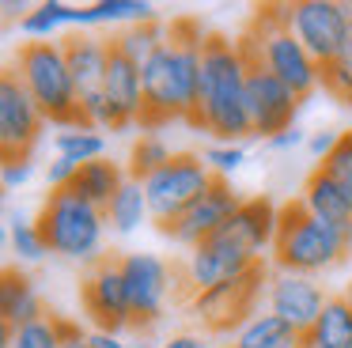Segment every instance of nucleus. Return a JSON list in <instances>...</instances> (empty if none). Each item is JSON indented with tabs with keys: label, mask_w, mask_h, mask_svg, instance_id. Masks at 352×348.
Returning <instances> with one entry per match:
<instances>
[{
	"label": "nucleus",
	"mask_w": 352,
	"mask_h": 348,
	"mask_svg": "<svg viewBox=\"0 0 352 348\" xmlns=\"http://www.w3.org/2000/svg\"><path fill=\"white\" fill-rule=\"evenodd\" d=\"M170 159H175V151H170V144L163 140L160 133H140V140L133 144V151H129V178H137V182H144V178H152L160 166H167Z\"/></svg>",
	"instance_id": "nucleus-29"
},
{
	"label": "nucleus",
	"mask_w": 352,
	"mask_h": 348,
	"mask_svg": "<svg viewBox=\"0 0 352 348\" xmlns=\"http://www.w3.org/2000/svg\"><path fill=\"white\" fill-rule=\"evenodd\" d=\"M205 30L193 19H175L170 38L144 68V133H155L167 121H193L201 102V53H205Z\"/></svg>",
	"instance_id": "nucleus-1"
},
{
	"label": "nucleus",
	"mask_w": 352,
	"mask_h": 348,
	"mask_svg": "<svg viewBox=\"0 0 352 348\" xmlns=\"http://www.w3.org/2000/svg\"><path fill=\"white\" fill-rule=\"evenodd\" d=\"M160 348H208V345H205V337H193V333H178V337H170L167 345H160Z\"/></svg>",
	"instance_id": "nucleus-41"
},
{
	"label": "nucleus",
	"mask_w": 352,
	"mask_h": 348,
	"mask_svg": "<svg viewBox=\"0 0 352 348\" xmlns=\"http://www.w3.org/2000/svg\"><path fill=\"white\" fill-rule=\"evenodd\" d=\"M80 295H84V310L91 314V322L99 325V333H122L125 325H133L122 261L102 257L99 265H91V272L84 276Z\"/></svg>",
	"instance_id": "nucleus-13"
},
{
	"label": "nucleus",
	"mask_w": 352,
	"mask_h": 348,
	"mask_svg": "<svg viewBox=\"0 0 352 348\" xmlns=\"http://www.w3.org/2000/svg\"><path fill=\"white\" fill-rule=\"evenodd\" d=\"M307 140H311V136H307L299 125H292V129H284V133H276L273 140H265V144H269L273 151H292V148H299V144H307Z\"/></svg>",
	"instance_id": "nucleus-39"
},
{
	"label": "nucleus",
	"mask_w": 352,
	"mask_h": 348,
	"mask_svg": "<svg viewBox=\"0 0 352 348\" xmlns=\"http://www.w3.org/2000/svg\"><path fill=\"white\" fill-rule=\"evenodd\" d=\"M137 348H155V345H137Z\"/></svg>",
	"instance_id": "nucleus-45"
},
{
	"label": "nucleus",
	"mask_w": 352,
	"mask_h": 348,
	"mask_svg": "<svg viewBox=\"0 0 352 348\" xmlns=\"http://www.w3.org/2000/svg\"><path fill=\"white\" fill-rule=\"evenodd\" d=\"M61 45H65V61H69V72H72V80H76L80 95L102 91L114 45H110L107 38H95V34H72V38H65Z\"/></svg>",
	"instance_id": "nucleus-20"
},
{
	"label": "nucleus",
	"mask_w": 352,
	"mask_h": 348,
	"mask_svg": "<svg viewBox=\"0 0 352 348\" xmlns=\"http://www.w3.org/2000/svg\"><path fill=\"white\" fill-rule=\"evenodd\" d=\"M239 50H243L246 65H258L265 72H273L299 98H307L322 83V65L292 34L288 19H284V8H265V12L254 15L246 34L239 38Z\"/></svg>",
	"instance_id": "nucleus-3"
},
{
	"label": "nucleus",
	"mask_w": 352,
	"mask_h": 348,
	"mask_svg": "<svg viewBox=\"0 0 352 348\" xmlns=\"http://www.w3.org/2000/svg\"><path fill=\"white\" fill-rule=\"evenodd\" d=\"M246 110H250V125H254V136L261 140H273L276 133L296 125V113H299V102L303 98L288 87L284 80H276L273 72L258 65H246Z\"/></svg>",
	"instance_id": "nucleus-9"
},
{
	"label": "nucleus",
	"mask_w": 352,
	"mask_h": 348,
	"mask_svg": "<svg viewBox=\"0 0 352 348\" xmlns=\"http://www.w3.org/2000/svg\"><path fill=\"white\" fill-rule=\"evenodd\" d=\"M258 257L250 250H243L235 239L228 235H212L201 246L190 250V261H186V280L193 284V292H212L220 284H231V280H243L246 272L258 269Z\"/></svg>",
	"instance_id": "nucleus-10"
},
{
	"label": "nucleus",
	"mask_w": 352,
	"mask_h": 348,
	"mask_svg": "<svg viewBox=\"0 0 352 348\" xmlns=\"http://www.w3.org/2000/svg\"><path fill=\"white\" fill-rule=\"evenodd\" d=\"M349 250H352L349 235L322 224L299 201L280 208V227H276V242H273V261L280 272L314 276L322 269H333Z\"/></svg>",
	"instance_id": "nucleus-5"
},
{
	"label": "nucleus",
	"mask_w": 352,
	"mask_h": 348,
	"mask_svg": "<svg viewBox=\"0 0 352 348\" xmlns=\"http://www.w3.org/2000/svg\"><path fill=\"white\" fill-rule=\"evenodd\" d=\"M61 27H84V8H72L65 0H42L34 12H27L19 19V30L27 38H34V42H50L54 30Z\"/></svg>",
	"instance_id": "nucleus-24"
},
{
	"label": "nucleus",
	"mask_w": 352,
	"mask_h": 348,
	"mask_svg": "<svg viewBox=\"0 0 352 348\" xmlns=\"http://www.w3.org/2000/svg\"><path fill=\"white\" fill-rule=\"evenodd\" d=\"M276 227H280V208L265 197H250L243 201V208L228 219L223 235L235 239L243 250H250L254 257H261V250H269L276 242Z\"/></svg>",
	"instance_id": "nucleus-19"
},
{
	"label": "nucleus",
	"mask_w": 352,
	"mask_h": 348,
	"mask_svg": "<svg viewBox=\"0 0 352 348\" xmlns=\"http://www.w3.org/2000/svg\"><path fill=\"white\" fill-rule=\"evenodd\" d=\"M303 348H318V345H311V340H303Z\"/></svg>",
	"instance_id": "nucleus-44"
},
{
	"label": "nucleus",
	"mask_w": 352,
	"mask_h": 348,
	"mask_svg": "<svg viewBox=\"0 0 352 348\" xmlns=\"http://www.w3.org/2000/svg\"><path fill=\"white\" fill-rule=\"evenodd\" d=\"M303 333L296 325H288L276 314H254L250 322L239 329L231 348H303Z\"/></svg>",
	"instance_id": "nucleus-23"
},
{
	"label": "nucleus",
	"mask_w": 352,
	"mask_h": 348,
	"mask_svg": "<svg viewBox=\"0 0 352 348\" xmlns=\"http://www.w3.org/2000/svg\"><path fill=\"white\" fill-rule=\"evenodd\" d=\"M322 166L341 182L344 197H349V208H352V133H341V144H337L333 155H329Z\"/></svg>",
	"instance_id": "nucleus-35"
},
{
	"label": "nucleus",
	"mask_w": 352,
	"mask_h": 348,
	"mask_svg": "<svg viewBox=\"0 0 352 348\" xmlns=\"http://www.w3.org/2000/svg\"><path fill=\"white\" fill-rule=\"evenodd\" d=\"M42 110L34 106V98L27 95V87L16 80V72H8L0 80V148L4 159H27V151L34 148L42 133Z\"/></svg>",
	"instance_id": "nucleus-14"
},
{
	"label": "nucleus",
	"mask_w": 352,
	"mask_h": 348,
	"mask_svg": "<svg viewBox=\"0 0 352 348\" xmlns=\"http://www.w3.org/2000/svg\"><path fill=\"white\" fill-rule=\"evenodd\" d=\"M246 57L239 42L220 34L205 38L201 53V102L193 125L216 136L220 144H239L243 136H254L250 110H246Z\"/></svg>",
	"instance_id": "nucleus-2"
},
{
	"label": "nucleus",
	"mask_w": 352,
	"mask_h": 348,
	"mask_svg": "<svg viewBox=\"0 0 352 348\" xmlns=\"http://www.w3.org/2000/svg\"><path fill=\"white\" fill-rule=\"evenodd\" d=\"M8 224H12V250H16L23 261H42V257L50 254V246H46V239H42V231H38V224H34V219L12 212Z\"/></svg>",
	"instance_id": "nucleus-32"
},
{
	"label": "nucleus",
	"mask_w": 352,
	"mask_h": 348,
	"mask_svg": "<svg viewBox=\"0 0 352 348\" xmlns=\"http://www.w3.org/2000/svg\"><path fill=\"white\" fill-rule=\"evenodd\" d=\"M122 276L129 292L133 325H152L170 295V265L155 254H122Z\"/></svg>",
	"instance_id": "nucleus-12"
},
{
	"label": "nucleus",
	"mask_w": 352,
	"mask_h": 348,
	"mask_svg": "<svg viewBox=\"0 0 352 348\" xmlns=\"http://www.w3.org/2000/svg\"><path fill=\"white\" fill-rule=\"evenodd\" d=\"M322 87H326L329 95H337L341 102L352 106V42L344 45V53L333 61V65L322 68Z\"/></svg>",
	"instance_id": "nucleus-33"
},
{
	"label": "nucleus",
	"mask_w": 352,
	"mask_h": 348,
	"mask_svg": "<svg viewBox=\"0 0 352 348\" xmlns=\"http://www.w3.org/2000/svg\"><path fill=\"white\" fill-rule=\"evenodd\" d=\"M102 95H107V106H110V129H129L133 121H140V113H144V80H140V65H133L125 53L114 50L110 53Z\"/></svg>",
	"instance_id": "nucleus-17"
},
{
	"label": "nucleus",
	"mask_w": 352,
	"mask_h": 348,
	"mask_svg": "<svg viewBox=\"0 0 352 348\" xmlns=\"http://www.w3.org/2000/svg\"><path fill=\"white\" fill-rule=\"evenodd\" d=\"M349 42H352V38H349Z\"/></svg>",
	"instance_id": "nucleus-46"
},
{
	"label": "nucleus",
	"mask_w": 352,
	"mask_h": 348,
	"mask_svg": "<svg viewBox=\"0 0 352 348\" xmlns=\"http://www.w3.org/2000/svg\"><path fill=\"white\" fill-rule=\"evenodd\" d=\"M125 171L114 163V159H95V163H84L80 166V174L72 178V193H80L87 204H95V208L107 212L110 201L118 197V189L125 186Z\"/></svg>",
	"instance_id": "nucleus-22"
},
{
	"label": "nucleus",
	"mask_w": 352,
	"mask_h": 348,
	"mask_svg": "<svg viewBox=\"0 0 352 348\" xmlns=\"http://www.w3.org/2000/svg\"><path fill=\"white\" fill-rule=\"evenodd\" d=\"M337 144H341V133H333V129H322V133H314L311 140H307V148H311L314 159H322V163H326V159L333 155Z\"/></svg>",
	"instance_id": "nucleus-38"
},
{
	"label": "nucleus",
	"mask_w": 352,
	"mask_h": 348,
	"mask_svg": "<svg viewBox=\"0 0 352 348\" xmlns=\"http://www.w3.org/2000/svg\"><path fill=\"white\" fill-rule=\"evenodd\" d=\"M57 325H61V348H91V337L80 333V325H72L69 318H57Z\"/></svg>",
	"instance_id": "nucleus-40"
},
{
	"label": "nucleus",
	"mask_w": 352,
	"mask_h": 348,
	"mask_svg": "<svg viewBox=\"0 0 352 348\" xmlns=\"http://www.w3.org/2000/svg\"><path fill=\"white\" fill-rule=\"evenodd\" d=\"M167 38H170V30H163V23L160 19H152V23H137V27H125L118 38H110L114 42V50L118 53H125V57L133 61V65H140L144 68L148 61L155 57V53L167 45Z\"/></svg>",
	"instance_id": "nucleus-26"
},
{
	"label": "nucleus",
	"mask_w": 352,
	"mask_h": 348,
	"mask_svg": "<svg viewBox=\"0 0 352 348\" xmlns=\"http://www.w3.org/2000/svg\"><path fill=\"white\" fill-rule=\"evenodd\" d=\"M216 182V174L208 171L205 155H193V151H175L167 166L144 178V193H148V208L152 219L160 227L175 224L178 216L193 208V204L205 197V189Z\"/></svg>",
	"instance_id": "nucleus-7"
},
{
	"label": "nucleus",
	"mask_w": 352,
	"mask_h": 348,
	"mask_svg": "<svg viewBox=\"0 0 352 348\" xmlns=\"http://www.w3.org/2000/svg\"><path fill=\"white\" fill-rule=\"evenodd\" d=\"M261 280H265V269H254V272H246L243 280H231V284H220V287H212V292H197L193 295V310H197L201 318L208 322V329H216V333H223V329H231V325H239V322H250V307H254V295L261 292Z\"/></svg>",
	"instance_id": "nucleus-16"
},
{
	"label": "nucleus",
	"mask_w": 352,
	"mask_h": 348,
	"mask_svg": "<svg viewBox=\"0 0 352 348\" xmlns=\"http://www.w3.org/2000/svg\"><path fill=\"white\" fill-rule=\"evenodd\" d=\"M144 219H152V208H148V193H144V182L129 178L122 189H118V197L110 201L107 208V227L118 235H133Z\"/></svg>",
	"instance_id": "nucleus-25"
},
{
	"label": "nucleus",
	"mask_w": 352,
	"mask_h": 348,
	"mask_svg": "<svg viewBox=\"0 0 352 348\" xmlns=\"http://www.w3.org/2000/svg\"><path fill=\"white\" fill-rule=\"evenodd\" d=\"M0 314H4V329H23V325L46 318L34 284L16 269H8L4 280H0Z\"/></svg>",
	"instance_id": "nucleus-21"
},
{
	"label": "nucleus",
	"mask_w": 352,
	"mask_h": 348,
	"mask_svg": "<svg viewBox=\"0 0 352 348\" xmlns=\"http://www.w3.org/2000/svg\"><path fill=\"white\" fill-rule=\"evenodd\" d=\"M205 163L216 178H231L246 163V148L243 144H212V148H205Z\"/></svg>",
	"instance_id": "nucleus-34"
},
{
	"label": "nucleus",
	"mask_w": 352,
	"mask_h": 348,
	"mask_svg": "<svg viewBox=\"0 0 352 348\" xmlns=\"http://www.w3.org/2000/svg\"><path fill=\"white\" fill-rule=\"evenodd\" d=\"M16 80L27 87V95L34 98V106L42 110V118L54 121L61 129H80V91L76 80L69 72L61 42H23L16 53Z\"/></svg>",
	"instance_id": "nucleus-4"
},
{
	"label": "nucleus",
	"mask_w": 352,
	"mask_h": 348,
	"mask_svg": "<svg viewBox=\"0 0 352 348\" xmlns=\"http://www.w3.org/2000/svg\"><path fill=\"white\" fill-rule=\"evenodd\" d=\"M102 151H107V140H102L95 129H87V125H80V129H61V133H57V155L72 159L76 166L95 163V159H107Z\"/></svg>",
	"instance_id": "nucleus-30"
},
{
	"label": "nucleus",
	"mask_w": 352,
	"mask_h": 348,
	"mask_svg": "<svg viewBox=\"0 0 352 348\" xmlns=\"http://www.w3.org/2000/svg\"><path fill=\"white\" fill-rule=\"evenodd\" d=\"M326 292L322 284H314V276H299V272H276L269 280V314L284 318L288 325H296L299 333H311L314 322L326 310Z\"/></svg>",
	"instance_id": "nucleus-15"
},
{
	"label": "nucleus",
	"mask_w": 352,
	"mask_h": 348,
	"mask_svg": "<svg viewBox=\"0 0 352 348\" xmlns=\"http://www.w3.org/2000/svg\"><path fill=\"white\" fill-rule=\"evenodd\" d=\"M341 299H344V303H349V307H352V280H349V284H344V295H341Z\"/></svg>",
	"instance_id": "nucleus-43"
},
{
	"label": "nucleus",
	"mask_w": 352,
	"mask_h": 348,
	"mask_svg": "<svg viewBox=\"0 0 352 348\" xmlns=\"http://www.w3.org/2000/svg\"><path fill=\"white\" fill-rule=\"evenodd\" d=\"M34 224H38L50 254H61V257H69V261H84V265L102 261L107 212L87 204L80 193H72V189L50 193Z\"/></svg>",
	"instance_id": "nucleus-6"
},
{
	"label": "nucleus",
	"mask_w": 352,
	"mask_h": 348,
	"mask_svg": "<svg viewBox=\"0 0 352 348\" xmlns=\"http://www.w3.org/2000/svg\"><path fill=\"white\" fill-rule=\"evenodd\" d=\"M76 174H80V166L72 163V159L57 155L54 163H50V171H46V186H50V193H57V189H69Z\"/></svg>",
	"instance_id": "nucleus-36"
},
{
	"label": "nucleus",
	"mask_w": 352,
	"mask_h": 348,
	"mask_svg": "<svg viewBox=\"0 0 352 348\" xmlns=\"http://www.w3.org/2000/svg\"><path fill=\"white\" fill-rule=\"evenodd\" d=\"M8 348H61V325L57 318H38L23 329H4Z\"/></svg>",
	"instance_id": "nucleus-31"
},
{
	"label": "nucleus",
	"mask_w": 352,
	"mask_h": 348,
	"mask_svg": "<svg viewBox=\"0 0 352 348\" xmlns=\"http://www.w3.org/2000/svg\"><path fill=\"white\" fill-rule=\"evenodd\" d=\"M155 8L148 0H99V4L84 8V27H99V23H152Z\"/></svg>",
	"instance_id": "nucleus-28"
},
{
	"label": "nucleus",
	"mask_w": 352,
	"mask_h": 348,
	"mask_svg": "<svg viewBox=\"0 0 352 348\" xmlns=\"http://www.w3.org/2000/svg\"><path fill=\"white\" fill-rule=\"evenodd\" d=\"M284 19L322 68L333 65L352 38V12L337 0H299L284 8Z\"/></svg>",
	"instance_id": "nucleus-8"
},
{
	"label": "nucleus",
	"mask_w": 352,
	"mask_h": 348,
	"mask_svg": "<svg viewBox=\"0 0 352 348\" xmlns=\"http://www.w3.org/2000/svg\"><path fill=\"white\" fill-rule=\"evenodd\" d=\"M91 348H133V345H125L118 333H91Z\"/></svg>",
	"instance_id": "nucleus-42"
},
{
	"label": "nucleus",
	"mask_w": 352,
	"mask_h": 348,
	"mask_svg": "<svg viewBox=\"0 0 352 348\" xmlns=\"http://www.w3.org/2000/svg\"><path fill=\"white\" fill-rule=\"evenodd\" d=\"M34 174V163L31 155L27 159H4V189H23Z\"/></svg>",
	"instance_id": "nucleus-37"
},
{
	"label": "nucleus",
	"mask_w": 352,
	"mask_h": 348,
	"mask_svg": "<svg viewBox=\"0 0 352 348\" xmlns=\"http://www.w3.org/2000/svg\"><path fill=\"white\" fill-rule=\"evenodd\" d=\"M239 208H243V197H239V189L231 186L228 178H216L212 186L205 189V197H201V201L193 204L186 216H178L175 224L160 227V231L193 250V246H201L205 239L220 235L223 227H228V219L235 216Z\"/></svg>",
	"instance_id": "nucleus-11"
},
{
	"label": "nucleus",
	"mask_w": 352,
	"mask_h": 348,
	"mask_svg": "<svg viewBox=\"0 0 352 348\" xmlns=\"http://www.w3.org/2000/svg\"><path fill=\"white\" fill-rule=\"evenodd\" d=\"M307 340L318 348H352V307L344 299H329Z\"/></svg>",
	"instance_id": "nucleus-27"
},
{
	"label": "nucleus",
	"mask_w": 352,
	"mask_h": 348,
	"mask_svg": "<svg viewBox=\"0 0 352 348\" xmlns=\"http://www.w3.org/2000/svg\"><path fill=\"white\" fill-rule=\"evenodd\" d=\"M299 204H303L311 216H318L322 224L337 227L352 239V208H349V197H344L341 182L326 171V166H314L303 182V193H299Z\"/></svg>",
	"instance_id": "nucleus-18"
}]
</instances>
